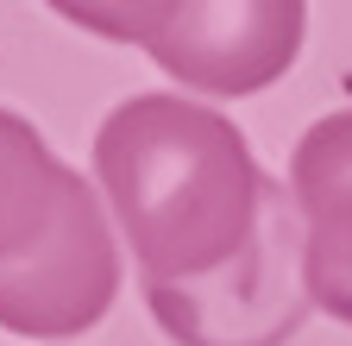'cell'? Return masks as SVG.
Returning <instances> with one entry per match:
<instances>
[{"label":"cell","mask_w":352,"mask_h":346,"mask_svg":"<svg viewBox=\"0 0 352 346\" xmlns=\"http://www.w3.org/2000/svg\"><path fill=\"white\" fill-rule=\"evenodd\" d=\"M95 183L132 246L145 290L227 271L258 239L264 189L245 133L183 95H126L95 133Z\"/></svg>","instance_id":"6da1fadb"},{"label":"cell","mask_w":352,"mask_h":346,"mask_svg":"<svg viewBox=\"0 0 352 346\" xmlns=\"http://www.w3.org/2000/svg\"><path fill=\"white\" fill-rule=\"evenodd\" d=\"M63 19L120 38V45H145L183 89L195 95H252L296 63L308 13L296 0H63Z\"/></svg>","instance_id":"7a4b0ae2"},{"label":"cell","mask_w":352,"mask_h":346,"mask_svg":"<svg viewBox=\"0 0 352 346\" xmlns=\"http://www.w3.org/2000/svg\"><path fill=\"white\" fill-rule=\"evenodd\" d=\"M145 302L176 346H283L302 327V315L315 309L308 265H302V221L283 183L271 177L258 239L227 271L195 283H151Z\"/></svg>","instance_id":"3957f363"},{"label":"cell","mask_w":352,"mask_h":346,"mask_svg":"<svg viewBox=\"0 0 352 346\" xmlns=\"http://www.w3.org/2000/svg\"><path fill=\"white\" fill-rule=\"evenodd\" d=\"M120 296V246L107 233V208L95 183L76 170V189L25 265L0 271V327L32 340H63L95 327Z\"/></svg>","instance_id":"277c9868"},{"label":"cell","mask_w":352,"mask_h":346,"mask_svg":"<svg viewBox=\"0 0 352 346\" xmlns=\"http://www.w3.org/2000/svg\"><path fill=\"white\" fill-rule=\"evenodd\" d=\"M289 202L315 309L352 327V107L315 120L289 151Z\"/></svg>","instance_id":"5b68a950"},{"label":"cell","mask_w":352,"mask_h":346,"mask_svg":"<svg viewBox=\"0 0 352 346\" xmlns=\"http://www.w3.org/2000/svg\"><path fill=\"white\" fill-rule=\"evenodd\" d=\"M69 189H76V170L44 145V133L25 113L0 107V271L25 265L51 239Z\"/></svg>","instance_id":"8992f818"}]
</instances>
